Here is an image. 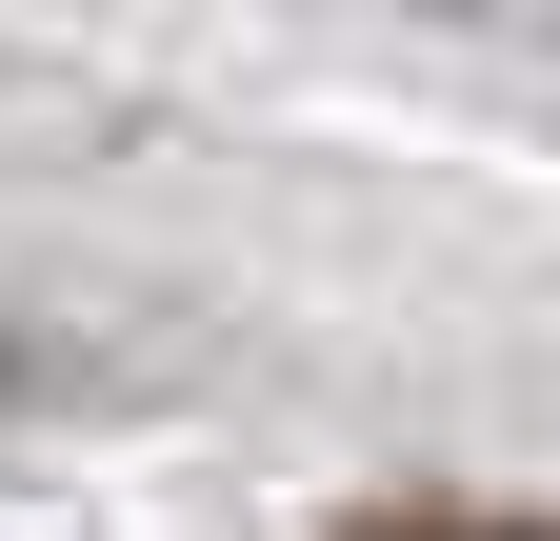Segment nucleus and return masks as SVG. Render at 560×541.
I'll return each instance as SVG.
<instances>
[{
	"mask_svg": "<svg viewBox=\"0 0 560 541\" xmlns=\"http://www.w3.org/2000/svg\"><path fill=\"white\" fill-rule=\"evenodd\" d=\"M361 541H560V521H460V502H420V521H361Z\"/></svg>",
	"mask_w": 560,
	"mask_h": 541,
	"instance_id": "1",
	"label": "nucleus"
}]
</instances>
